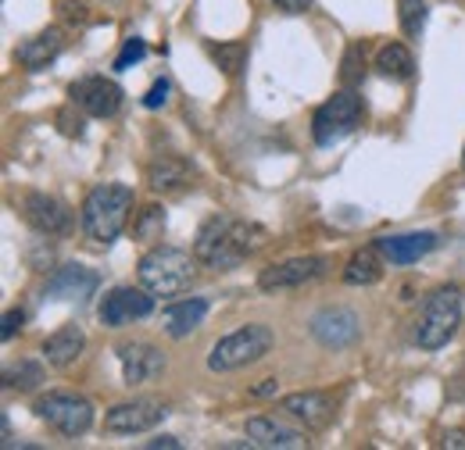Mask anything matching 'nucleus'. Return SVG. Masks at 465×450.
Returning a JSON list of instances; mask_svg holds the SVG:
<instances>
[{"instance_id": "obj_1", "label": "nucleus", "mask_w": 465, "mask_h": 450, "mask_svg": "<svg viewBox=\"0 0 465 450\" xmlns=\"http://www.w3.org/2000/svg\"><path fill=\"white\" fill-rule=\"evenodd\" d=\"M269 243V232L258 222L232 219V215H212L208 222L197 229L193 240V258L215 272H226L243 265L251 254H258Z\"/></svg>"}, {"instance_id": "obj_2", "label": "nucleus", "mask_w": 465, "mask_h": 450, "mask_svg": "<svg viewBox=\"0 0 465 450\" xmlns=\"http://www.w3.org/2000/svg\"><path fill=\"white\" fill-rule=\"evenodd\" d=\"M133 204H136V197L122 182L94 186L86 193V201H83V232L94 243H112V240L122 236V229L129 225Z\"/></svg>"}, {"instance_id": "obj_3", "label": "nucleus", "mask_w": 465, "mask_h": 450, "mask_svg": "<svg viewBox=\"0 0 465 450\" xmlns=\"http://www.w3.org/2000/svg\"><path fill=\"white\" fill-rule=\"evenodd\" d=\"M136 276H140V286L151 289L154 297H179L197 279V258H190L179 247H154L140 258Z\"/></svg>"}, {"instance_id": "obj_4", "label": "nucleus", "mask_w": 465, "mask_h": 450, "mask_svg": "<svg viewBox=\"0 0 465 450\" xmlns=\"http://www.w3.org/2000/svg\"><path fill=\"white\" fill-rule=\"evenodd\" d=\"M459 326H462V289L459 286H440L422 304V315L415 322V343L422 350H440L455 339Z\"/></svg>"}, {"instance_id": "obj_5", "label": "nucleus", "mask_w": 465, "mask_h": 450, "mask_svg": "<svg viewBox=\"0 0 465 450\" xmlns=\"http://www.w3.org/2000/svg\"><path fill=\"white\" fill-rule=\"evenodd\" d=\"M272 343H276V333H272L269 326H243V329L223 337L212 347L208 368H212V372H236V368H243V365L262 361V357L272 350Z\"/></svg>"}, {"instance_id": "obj_6", "label": "nucleus", "mask_w": 465, "mask_h": 450, "mask_svg": "<svg viewBox=\"0 0 465 450\" xmlns=\"http://www.w3.org/2000/svg\"><path fill=\"white\" fill-rule=\"evenodd\" d=\"M36 418L58 429L61 436H83L94 426V404L86 396L68 394V390H51L33 404Z\"/></svg>"}, {"instance_id": "obj_7", "label": "nucleus", "mask_w": 465, "mask_h": 450, "mask_svg": "<svg viewBox=\"0 0 465 450\" xmlns=\"http://www.w3.org/2000/svg\"><path fill=\"white\" fill-rule=\"evenodd\" d=\"M358 122H361V97L348 86V90L333 93L315 112V118H312V136H315L319 147H333L337 140H344L348 132L358 129Z\"/></svg>"}, {"instance_id": "obj_8", "label": "nucleus", "mask_w": 465, "mask_h": 450, "mask_svg": "<svg viewBox=\"0 0 465 450\" xmlns=\"http://www.w3.org/2000/svg\"><path fill=\"white\" fill-rule=\"evenodd\" d=\"M154 311V293L151 289H133V286H115L104 300H101V322L108 329L133 326L140 318H147Z\"/></svg>"}, {"instance_id": "obj_9", "label": "nucleus", "mask_w": 465, "mask_h": 450, "mask_svg": "<svg viewBox=\"0 0 465 450\" xmlns=\"http://www.w3.org/2000/svg\"><path fill=\"white\" fill-rule=\"evenodd\" d=\"M68 97H72V104H79L94 118H112L122 108V86L115 79H104V75H86V79L72 83Z\"/></svg>"}, {"instance_id": "obj_10", "label": "nucleus", "mask_w": 465, "mask_h": 450, "mask_svg": "<svg viewBox=\"0 0 465 450\" xmlns=\"http://www.w3.org/2000/svg\"><path fill=\"white\" fill-rule=\"evenodd\" d=\"M308 329L322 347H333V350L351 347L354 339L361 337V322H358V315L351 308H322V311H315Z\"/></svg>"}, {"instance_id": "obj_11", "label": "nucleus", "mask_w": 465, "mask_h": 450, "mask_svg": "<svg viewBox=\"0 0 465 450\" xmlns=\"http://www.w3.org/2000/svg\"><path fill=\"white\" fill-rule=\"evenodd\" d=\"M118 361H122V379H125V386L151 383L154 376L165 372V354H162L154 343H143V339L122 343V347H118Z\"/></svg>"}, {"instance_id": "obj_12", "label": "nucleus", "mask_w": 465, "mask_h": 450, "mask_svg": "<svg viewBox=\"0 0 465 450\" xmlns=\"http://www.w3.org/2000/svg\"><path fill=\"white\" fill-rule=\"evenodd\" d=\"M165 415H169V407L158 400H125L104 415V429L108 433H143V429H154Z\"/></svg>"}, {"instance_id": "obj_13", "label": "nucleus", "mask_w": 465, "mask_h": 450, "mask_svg": "<svg viewBox=\"0 0 465 450\" xmlns=\"http://www.w3.org/2000/svg\"><path fill=\"white\" fill-rule=\"evenodd\" d=\"M22 219L33 225L40 236H61L72 229V215L58 197L47 193H25L22 197Z\"/></svg>"}, {"instance_id": "obj_14", "label": "nucleus", "mask_w": 465, "mask_h": 450, "mask_svg": "<svg viewBox=\"0 0 465 450\" xmlns=\"http://www.w3.org/2000/svg\"><path fill=\"white\" fill-rule=\"evenodd\" d=\"M326 269H330V261L326 258H291V261H283V265H272V269H265L262 276H258V286L262 289H291V286H304V282L319 279V276H326Z\"/></svg>"}, {"instance_id": "obj_15", "label": "nucleus", "mask_w": 465, "mask_h": 450, "mask_svg": "<svg viewBox=\"0 0 465 450\" xmlns=\"http://www.w3.org/2000/svg\"><path fill=\"white\" fill-rule=\"evenodd\" d=\"M243 433H247V440H251L254 447H265V450H301V447H308V436H304L301 429H291L287 422L269 418V415H254V418H247Z\"/></svg>"}, {"instance_id": "obj_16", "label": "nucleus", "mask_w": 465, "mask_h": 450, "mask_svg": "<svg viewBox=\"0 0 465 450\" xmlns=\"http://www.w3.org/2000/svg\"><path fill=\"white\" fill-rule=\"evenodd\" d=\"M280 411H287L291 418L304 422V429H326L333 422V400L319 390H304L280 400Z\"/></svg>"}, {"instance_id": "obj_17", "label": "nucleus", "mask_w": 465, "mask_h": 450, "mask_svg": "<svg viewBox=\"0 0 465 450\" xmlns=\"http://www.w3.org/2000/svg\"><path fill=\"white\" fill-rule=\"evenodd\" d=\"M437 232H401V236H380L376 250L391 261V265H411L419 258H426L437 247Z\"/></svg>"}, {"instance_id": "obj_18", "label": "nucleus", "mask_w": 465, "mask_h": 450, "mask_svg": "<svg viewBox=\"0 0 465 450\" xmlns=\"http://www.w3.org/2000/svg\"><path fill=\"white\" fill-rule=\"evenodd\" d=\"M97 282H101V276L86 265H61L47 279V297L51 300H83L97 289Z\"/></svg>"}, {"instance_id": "obj_19", "label": "nucleus", "mask_w": 465, "mask_h": 450, "mask_svg": "<svg viewBox=\"0 0 465 450\" xmlns=\"http://www.w3.org/2000/svg\"><path fill=\"white\" fill-rule=\"evenodd\" d=\"M193 165L186 158H175V154H162L158 161H151L147 169V182L154 193H179L186 186H193Z\"/></svg>"}, {"instance_id": "obj_20", "label": "nucleus", "mask_w": 465, "mask_h": 450, "mask_svg": "<svg viewBox=\"0 0 465 450\" xmlns=\"http://www.w3.org/2000/svg\"><path fill=\"white\" fill-rule=\"evenodd\" d=\"M83 347H86V337H83L79 326H61L58 333H51L44 339V361L51 368H68V365L79 361Z\"/></svg>"}, {"instance_id": "obj_21", "label": "nucleus", "mask_w": 465, "mask_h": 450, "mask_svg": "<svg viewBox=\"0 0 465 450\" xmlns=\"http://www.w3.org/2000/svg\"><path fill=\"white\" fill-rule=\"evenodd\" d=\"M208 315V300L190 297V300H175L165 308V333L173 339H186Z\"/></svg>"}, {"instance_id": "obj_22", "label": "nucleus", "mask_w": 465, "mask_h": 450, "mask_svg": "<svg viewBox=\"0 0 465 450\" xmlns=\"http://www.w3.org/2000/svg\"><path fill=\"white\" fill-rule=\"evenodd\" d=\"M61 47H64V36H61V29H44L40 36H33V40H25L22 47H18V61L25 64V68H47L54 57L61 54Z\"/></svg>"}, {"instance_id": "obj_23", "label": "nucleus", "mask_w": 465, "mask_h": 450, "mask_svg": "<svg viewBox=\"0 0 465 450\" xmlns=\"http://www.w3.org/2000/svg\"><path fill=\"white\" fill-rule=\"evenodd\" d=\"M380 258L383 254L376 250V243L358 250V254H351L348 269H344V282L348 286H372V282H380V276H383V261Z\"/></svg>"}, {"instance_id": "obj_24", "label": "nucleus", "mask_w": 465, "mask_h": 450, "mask_svg": "<svg viewBox=\"0 0 465 450\" xmlns=\"http://www.w3.org/2000/svg\"><path fill=\"white\" fill-rule=\"evenodd\" d=\"M376 72L387 75V79L405 83V79L415 75V57H411V51H408L405 44H387V47H380V54H376Z\"/></svg>"}, {"instance_id": "obj_25", "label": "nucleus", "mask_w": 465, "mask_h": 450, "mask_svg": "<svg viewBox=\"0 0 465 450\" xmlns=\"http://www.w3.org/2000/svg\"><path fill=\"white\" fill-rule=\"evenodd\" d=\"M44 383V365L40 361H18L15 368L4 372V386L7 390H18V394H29Z\"/></svg>"}, {"instance_id": "obj_26", "label": "nucleus", "mask_w": 465, "mask_h": 450, "mask_svg": "<svg viewBox=\"0 0 465 450\" xmlns=\"http://www.w3.org/2000/svg\"><path fill=\"white\" fill-rule=\"evenodd\" d=\"M162 232H165V211L158 204H147L143 211H136V222H133L136 240H162Z\"/></svg>"}, {"instance_id": "obj_27", "label": "nucleus", "mask_w": 465, "mask_h": 450, "mask_svg": "<svg viewBox=\"0 0 465 450\" xmlns=\"http://www.w3.org/2000/svg\"><path fill=\"white\" fill-rule=\"evenodd\" d=\"M208 54L226 75H236L247 61V44H219V47H208Z\"/></svg>"}, {"instance_id": "obj_28", "label": "nucleus", "mask_w": 465, "mask_h": 450, "mask_svg": "<svg viewBox=\"0 0 465 450\" xmlns=\"http://www.w3.org/2000/svg\"><path fill=\"white\" fill-rule=\"evenodd\" d=\"M401 11V29H405V36H411V40H419V33L426 29V4L422 0H401L398 4Z\"/></svg>"}, {"instance_id": "obj_29", "label": "nucleus", "mask_w": 465, "mask_h": 450, "mask_svg": "<svg viewBox=\"0 0 465 450\" xmlns=\"http://www.w3.org/2000/svg\"><path fill=\"white\" fill-rule=\"evenodd\" d=\"M361 75H365V54H361V47L354 44V47H348V54H344L341 79H344V86H358V83H361Z\"/></svg>"}, {"instance_id": "obj_30", "label": "nucleus", "mask_w": 465, "mask_h": 450, "mask_svg": "<svg viewBox=\"0 0 465 450\" xmlns=\"http://www.w3.org/2000/svg\"><path fill=\"white\" fill-rule=\"evenodd\" d=\"M147 54V44L140 40V36H129L125 44H122V51H118L115 57V72H125V68H133L140 57Z\"/></svg>"}, {"instance_id": "obj_31", "label": "nucleus", "mask_w": 465, "mask_h": 450, "mask_svg": "<svg viewBox=\"0 0 465 450\" xmlns=\"http://www.w3.org/2000/svg\"><path fill=\"white\" fill-rule=\"evenodd\" d=\"M169 90H173V86H169V79H158V83L143 93V108H147V112H158V108L169 101Z\"/></svg>"}, {"instance_id": "obj_32", "label": "nucleus", "mask_w": 465, "mask_h": 450, "mask_svg": "<svg viewBox=\"0 0 465 450\" xmlns=\"http://www.w3.org/2000/svg\"><path fill=\"white\" fill-rule=\"evenodd\" d=\"M22 322H25V311H18V308H15V311H7V315H4V329H0V337L11 339L18 329H22Z\"/></svg>"}, {"instance_id": "obj_33", "label": "nucleus", "mask_w": 465, "mask_h": 450, "mask_svg": "<svg viewBox=\"0 0 465 450\" xmlns=\"http://www.w3.org/2000/svg\"><path fill=\"white\" fill-rule=\"evenodd\" d=\"M280 11H287V15H304L308 7H312V0H272Z\"/></svg>"}, {"instance_id": "obj_34", "label": "nucleus", "mask_w": 465, "mask_h": 450, "mask_svg": "<svg viewBox=\"0 0 465 450\" xmlns=\"http://www.w3.org/2000/svg\"><path fill=\"white\" fill-rule=\"evenodd\" d=\"M440 444H444L448 450H465V429H448Z\"/></svg>"}, {"instance_id": "obj_35", "label": "nucleus", "mask_w": 465, "mask_h": 450, "mask_svg": "<svg viewBox=\"0 0 465 450\" xmlns=\"http://www.w3.org/2000/svg\"><path fill=\"white\" fill-rule=\"evenodd\" d=\"M83 11H86L83 4H61V15H64L68 22H83Z\"/></svg>"}, {"instance_id": "obj_36", "label": "nucleus", "mask_w": 465, "mask_h": 450, "mask_svg": "<svg viewBox=\"0 0 465 450\" xmlns=\"http://www.w3.org/2000/svg\"><path fill=\"white\" fill-rule=\"evenodd\" d=\"M276 390H280V383H276V379H265L262 386H254V390H251V396H272Z\"/></svg>"}, {"instance_id": "obj_37", "label": "nucleus", "mask_w": 465, "mask_h": 450, "mask_svg": "<svg viewBox=\"0 0 465 450\" xmlns=\"http://www.w3.org/2000/svg\"><path fill=\"white\" fill-rule=\"evenodd\" d=\"M147 447H179V440L175 436H154V440H147Z\"/></svg>"}, {"instance_id": "obj_38", "label": "nucleus", "mask_w": 465, "mask_h": 450, "mask_svg": "<svg viewBox=\"0 0 465 450\" xmlns=\"http://www.w3.org/2000/svg\"><path fill=\"white\" fill-rule=\"evenodd\" d=\"M462 165H465V151H462Z\"/></svg>"}]
</instances>
